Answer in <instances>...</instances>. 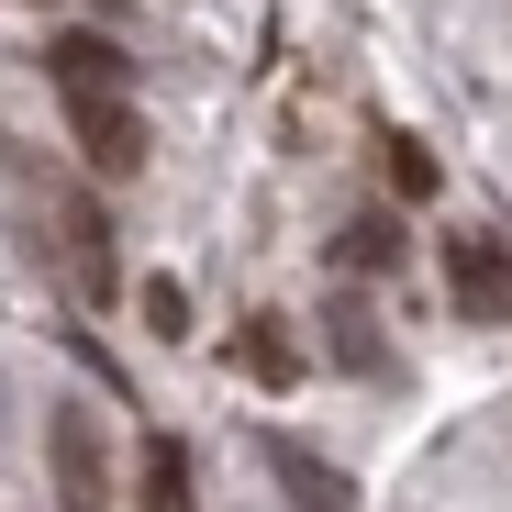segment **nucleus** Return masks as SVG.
<instances>
[{
	"label": "nucleus",
	"instance_id": "f257e3e1",
	"mask_svg": "<svg viewBox=\"0 0 512 512\" xmlns=\"http://www.w3.org/2000/svg\"><path fill=\"white\" fill-rule=\"evenodd\" d=\"M34 256H56V279L90 301V312H112L123 301V256H112V212L78 190V179H45V201H34Z\"/></svg>",
	"mask_w": 512,
	"mask_h": 512
},
{
	"label": "nucleus",
	"instance_id": "f03ea898",
	"mask_svg": "<svg viewBox=\"0 0 512 512\" xmlns=\"http://www.w3.org/2000/svg\"><path fill=\"white\" fill-rule=\"evenodd\" d=\"M45 479H56V512H112V435L90 401L45 412Z\"/></svg>",
	"mask_w": 512,
	"mask_h": 512
},
{
	"label": "nucleus",
	"instance_id": "7ed1b4c3",
	"mask_svg": "<svg viewBox=\"0 0 512 512\" xmlns=\"http://www.w3.org/2000/svg\"><path fill=\"white\" fill-rule=\"evenodd\" d=\"M67 134H78V156H90V179H134V167H145V123H134L123 90L67 101Z\"/></svg>",
	"mask_w": 512,
	"mask_h": 512
},
{
	"label": "nucleus",
	"instance_id": "20e7f679",
	"mask_svg": "<svg viewBox=\"0 0 512 512\" xmlns=\"http://www.w3.org/2000/svg\"><path fill=\"white\" fill-rule=\"evenodd\" d=\"M446 301H457V323H501L512 312V256L490 234H446Z\"/></svg>",
	"mask_w": 512,
	"mask_h": 512
},
{
	"label": "nucleus",
	"instance_id": "39448f33",
	"mask_svg": "<svg viewBox=\"0 0 512 512\" xmlns=\"http://www.w3.org/2000/svg\"><path fill=\"white\" fill-rule=\"evenodd\" d=\"M45 78H56V101H101V90H123V45L112 34H56Z\"/></svg>",
	"mask_w": 512,
	"mask_h": 512
},
{
	"label": "nucleus",
	"instance_id": "423d86ee",
	"mask_svg": "<svg viewBox=\"0 0 512 512\" xmlns=\"http://www.w3.org/2000/svg\"><path fill=\"white\" fill-rule=\"evenodd\" d=\"M268 468L290 479V501H301V512H357V490H346V468H323V457H301L290 435H268Z\"/></svg>",
	"mask_w": 512,
	"mask_h": 512
},
{
	"label": "nucleus",
	"instance_id": "0eeeda50",
	"mask_svg": "<svg viewBox=\"0 0 512 512\" xmlns=\"http://www.w3.org/2000/svg\"><path fill=\"white\" fill-rule=\"evenodd\" d=\"M145 512H201V501H190V446H179V435H145Z\"/></svg>",
	"mask_w": 512,
	"mask_h": 512
},
{
	"label": "nucleus",
	"instance_id": "6e6552de",
	"mask_svg": "<svg viewBox=\"0 0 512 512\" xmlns=\"http://www.w3.org/2000/svg\"><path fill=\"white\" fill-rule=\"evenodd\" d=\"M435 179H446V167L423 156L412 134H390V190H401V201H435Z\"/></svg>",
	"mask_w": 512,
	"mask_h": 512
},
{
	"label": "nucleus",
	"instance_id": "1a4fd4ad",
	"mask_svg": "<svg viewBox=\"0 0 512 512\" xmlns=\"http://www.w3.org/2000/svg\"><path fill=\"white\" fill-rule=\"evenodd\" d=\"M145 334H190V290L179 279H145Z\"/></svg>",
	"mask_w": 512,
	"mask_h": 512
},
{
	"label": "nucleus",
	"instance_id": "9d476101",
	"mask_svg": "<svg viewBox=\"0 0 512 512\" xmlns=\"http://www.w3.org/2000/svg\"><path fill=\"white\" fill-rule=\"evenodd\" d=\"M346 268H390V223H379V212L346 223Z\"/></svg>",
	"mask_w": 512,
	"mask_h": 512
},
{
	"label": "nucleus",
	"instance_id": "9b49d317",
	"mask_svg": "<svg viewBox=\"0 0 512 512\" xmlns=\"http://www.w3.org/2000/svg\"><path fill=\"white\" fill-rule=\"evenodd\" d=\"M245 368H256V379H290V346H279V334H268V323H256V334H245Z\"/></svg>",
	"mask_w": 512,
	"mask_h": 512
}]
</instances>
